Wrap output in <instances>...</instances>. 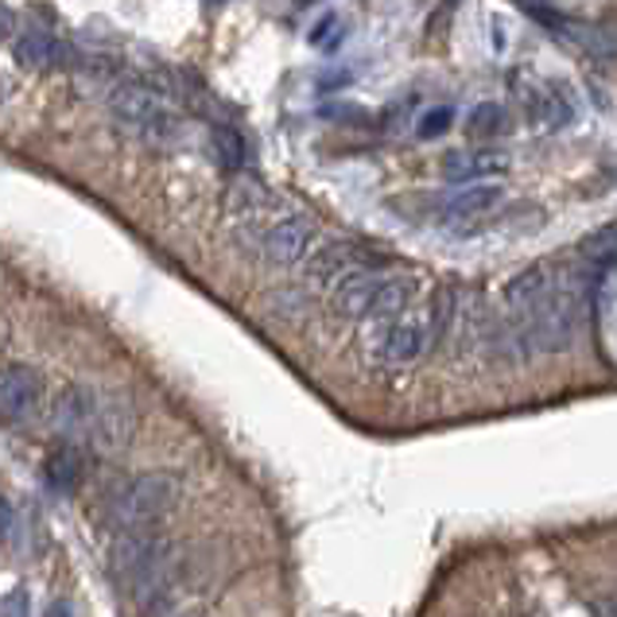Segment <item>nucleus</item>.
I'll return each instance as SVG.
<instances>
[{
    "mask_svg": "<svg viewBox=\"0 0 617 617\" xmlns=\"http://www.w3.org/2000/svg\"><path fill=\"white\" fill-rule=\"evenodd\" d=\"M113 575H117V586L125 590L128 602L151 606L171 586V575H175L171 544L156 529L125 532L113 544Z\"/></svg>",
    "mask_w": 617,
    "mask_h": 617,
    "instance_id": "1",
    "label": "nucleus"
},
{
    "mask_svg": "<svg viewBox=\"0 0 617 617\" xmlns=\"http://www.w3.org/2000/svg\"><path fill=\"white\" fill-rule=\"evenodd\" d=\"M179 501V478L151 470V474L121 478L117 485H109L102 501V516L109 529L125 532H148L164 521Z\"/></svg>",
    "mask_w": 617,
    "mask_h": 617,
    "instance_id": "2",
    "label": "nucleus"
},
{
    "mask_svg": "<svg viewBox=\"0 0 617 617\" xmlns=\"http://www.w3.org/2000/svg\"><path fill=\"white\" fill-rule=\"evenodd\" d=\"M109 113L148 144H175L182 136V117L171 102H164L159 94H151L144 82H113L105 94Z\"/></svg>",
    "mask_w": 617,
    "mask_h": 617,
    "instance_id": "3",
    "label": "nucleus"
},
{
    "mask_svg": "<svg viewBox=\"0 0 617 617\" xmlns=\"http://www.w3.org/2000/svg\"><path fill=\"white\" fill-rule=\"evenodd\" d=\"M365 349L385 369L420 362L423 354H431V311H408L388 323H373Z\"/></svg>",
    "mask_w": 617,
    "mask_h": 617,
    "instance_id": "4",
    "label": "nucleus"
},
{
    "mask_svg": "<svg viewBox=\"0 0 617 617\" xmlns=\"http://www.w3.org/2000/svg\"><path fill=\"white\" fill-rule=\"evenodd\" d=\"M315 241H318L315 222H311L307 215H300V210H284V215L261 233L257 253L269 264H276V269H292V264H303L315 253Z\"/></svg>",
    "mask_w": 617,
    "mask_h": 617,
    "instance_id": "5",
    "label": "nucleus"
},
{
    "mask_svg": "<svg viewBox=\"0 0 617 617\" xmlns=\"http://www.w3.org/2000/svg\"><path fill=\"white\" fill-rule=\"evenodd\" d=\"M43 400V380L28 365H4L0 369V416L12 423L32 420Z\"/></svg>",
    "mask_w": 617,
    "mask_h": 617,
    "instance_id": "6",
    "label": "nucleus"
},
{
    "mask_svg": "<svg viewBox=\"0 0 617 617\" xmlns=\"http://www.w3.org/2000/svg\"><path fill=\"white\" fill-rule=\"evenodd\" d=\"M102 400L94 388L86 385H74L63 393L55 408V431L63 436V443H82V439H94L97 428V416H102Z\"/></svg>",
    "mask_w": 617,
    "mask_h": 617,
    "instance_id": "7",
    "label": "nucleus"
},
{
    "mask_svg": "<svg viewBox=\"0 0 617 617\" xmlns=\"http://www.w3.org/2000/svg\"><path fill=\"white\" fill-rule=\"evenodd\" d=\"M369 261L365 257L362 245H354V241H326V245H315V253L307 257V284L315 287H334L342 276H349L354 269H369Z\"/></svg>",
    "mask_w": 617,
    "mask_h": 617,
    "instance_id": "8",
    "label": "nucleus"
},
{
    "mask_svg": "<svg viewBox=\"0 0 617 617\" xmlns=\"http://www.w3.org/2000/svg\"><path fill=\"white\" fill-rule=\"evenodd\" d=\"M380 284H385V269L369 264V269H354L349 276H342L331 292V311L338 318H369V307L377 300Z\"/></svg>",
    "mask_w": 617,
    "mask_h": 617,
    "instance_id": "9",
    "label": "nucleus"
},
{
    "mask_svg": "<svg viewBox=\"0 0 617 617\" xmlns=\"http://www.w3.org/2000/svg\"><path fill=\"white\" fill-rule=\"evenodd\" d=\"M71 48L48 28H28L17 40V63L28 71H59V66H71Z\"/></svg>",
    "mask_w": 617,
    "mask_h": 617,
    "instance_id": "10",
    "label": "nucleus"
},
{
    "mask_svg": "<svg viewBox=\"0 0 617 617\" xmlns=\"http://www.w3.org/2000/svg\"><path fill=\"white\" fill-rule=\"evenodd\" d=\"M416 292H420V280L416 276H408V272H385V284H380V292H377V300H373L365 323H388V318L408 315Z\"/></svg>",
    "mask_w": 617,
    "mask_h": 617,
    "instance_id": "11",
    "label": "nucleus"
},
{
    "mask_svg": "<svg viewBox=\"0 0 617 617\" xmlns=\"http://www.w3.org/2000/svg\"><path fill=\"white\" fill-rule=\"evenodd\" d=\"M505 167L509 159L501 151H451L443 159V175L454 182H485L505 171Z\"/></svg>",
    "mask_w": 617,
    "mask_h": 617,
    "instance_id": "12",
    "label": "nucleus"
},
{
    "mask_svg": "<svg viewBox=\"0 0 617 617\" xmlns=\"http://www.w3.org/2000/svg\"><path fill=\"white\" fill-rule=\"evenodd\" d=\"M529 117L536 121L540 128H547V133H560V128H567L571 121H575V102H571L567 90L544 86L529 97Z\"/></svg>",
    "mask_w": 617,
    "mask_h": 617,
    "instance_id": "13",
    "label": "nucleus"
},
{
    "mask_svg": "<svg viewBox=\"0 0 617 617\" xmlns=\"http://www.w3.org/2000/svg\"><path fill=\"white\" fill-rule=\"evenodd\" d=\"M501 198V190L493 187V182H467V187L451 190V195L443 198V215L454 218V222H462V218H482L485 210H493Z\"/></svg>",
    "mask_w": 617,
    "mask_h": 617,
    "instance_id": "14",
    "label": "nucleus"
},
{
    "mask_svg": "<svg viewBox=\"0 0 617 617\" xmlns=\"http://www.w3.org/2000/svg\"><path fill=\"white\" fill-rule=\"evenodd\" d=\"M82 474H86V454H82L79 443H63L48 454V482L55 485V490H63V493L79 490Z\"/></svg>",
    "mask_w": 617,
    "mask_h": 617,
    "instance_id": "15",
    "label": "nucleus"
},
{
    "mask_svg": "<svg viewBox=\"0 0 617 617\" xmlns=\"http://www.w3.org/2000/svg\"><path fill=\"white\" fill-rule=\"evenodd\" d=\"M210 144H215V156L226 171H241V167L249 164L245 136H241L233 125H226V121H215V128H210Z\"/></svg>",
    "mask_w": 617,
    "mask_h": 617,
    "instance_id": "16",
    "label": "nucleus"
},
{
    "mask_svg": "<svg viewBox=\"0 0 617 617\" xmlns=\"http://www.w3.org/2000/svg\"><path fill=\"white\" fill-rule=\"evenodd\" d=\"M567 35L578 43V48L586 51V55L598 59V63H614V59H617V32H614V28H602V24H578V28H571Z\"/></svg>",
    "mask_w": 617,
    "mask_h": 617,
    "instance_id": "17",
    "label": "nucleus"
},
{
    "mask_svg": "<svg viewBox=\"0 0 617 617\" xmlns=\"http://www.w3.org/2000/svg\"><path fill=\"white\" fill-rule=\"evenodd\" d=\"M578 253H583V261L598 264V269H617V222L594 230L590 238L578 245Z\"/></svg>",
    "mask_w": 617,
    "mask_h": 617,
    "instance_id": "18",
    "label": "nucleus"
},
{
    "mask_svg": "<svg viewBox=\"0 0 617 617\" xmlns=\"http://www.w3.org/2000/svg\"><path fill=\"white\" fill-rule=\"evenodd\" d=\"M505 128H509V117H505V109H501L498 102L478 105V109L470 113V121H467V133L474 136V140H493V136H501Z\"/></svg>",
    "mask_w": 617,
    "mask_h": 617,
    "instance_id": "19",
    "label": "nucleus"
},
{
    "mask_svg": "<svg viewBox=\"0 0 617 617\" xmlns=\"http://www.w3.org/2000/svg\"><path fill=\"white\" fill-rule=\"evenodd\" d=\"M451 125H454V109H451V105H436V109H428L420 117V125H416V136H420V140H439V136H443Z\"/></svg>",
    "mask_w": 617,
    "mask_h": 617,
    "instance_id": "20",
    "label": "nucleus"
},
{
    "mask_svg": "<svg viewBox=\"0 0 617 617\" xmlns=\"http://www.w3.org/2000/svg\"><path fill=\"white\" fill-rule=\"evenodd\" d=\"M331 28H338V17H334V12H331V17L318 20V28L311 32V43H318V48L331 51Z\"/></svg>",
    "mask_w": 617,
    "mask_h": 617,
    "instance_id": "21",
    "label": "nucleus"
},
{
    "mask_svg": "<svg viewBox=\"0 0 617 617\" xmlns=\"http://www.w3.org/2000/svg\"><path fill=\"white\" fill-rule=\"evenodd\" d=\"M349 82V71H331V74H323V79H318V90H338V86H346Z\"/></svg>",
    "mask_w": 617,
    "mask_h": 617,
    "instance_id": "22",
    "label": "nucleus"
},
{
    "mask_svg": "<svg viewBox=\"0 0 617 617\" xmlns=\"http://www.w3.org/2000/svg\"><path fill=\"white\" fill-rule=\"evenodd\" d=\"M594 614H598V617H617V594H606V598L594 602Z\"/></svg>",
    "mask_w": 617,
    "mask_h": 617,
    "instance_id": "23",
    "label": "nucleus"
},
{
    "mask_svg": "<svg viewBox=\"0 0 617 617\" xmlns=\"http://www.w3.org/2000/svg\"><path fill=\"white\" fill-rule=\"evenodd\" d=\"M9 609H12V617H28V594H24V590H17V594H12Z\"/></svg>",
    "mask_w": 617,
    "mask_h": 617,
    "instance_id": "24",
    "label": "nucleus"
},
{
    "mask_svg": "<svg viewBox=\"0 0 617 617\" xmlns=\"http://www.w3.org/2000/svg\"><path fill=\"white\" fill-rule=\"evenodd\" d=\"M43 617H74V614H71V606H66V602H51V606L43 609Z\"/></svg>",
    "mask_w": 617,
    "mask_h": 617,
    "instance_id": "25",
    "label": "nucleus"
},
{
    "mask_svg": "<svg viewBox=\"0 0 617 617\" xmlns=\"http://www.w3.org/2000/svg\"><path fill=\"white\" fill-rule=\"evenodd\" d=\"M9 28H12V12L0 4V35H9Z\"/></svg>",
    "mask_w": 617,
    "mask_h": 617,
    "instance_id": "26",
    "label": "nucleus"
}]
</instances>
